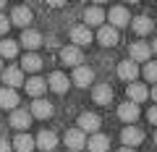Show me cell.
<instances>
[{
  "instance_id": "1",
  "label": "cell",
  "mask_w": 157,
  "mask_h": 152,
  "mask_svg": "<svg viewBox=\"0 0 157 152\" xmlns=\"http://www.w3.org/2000/svg\"><path fill=\"white\" fill-rule=\"evenodd\" d=\"M107 18H110V26H113V29H123V26H128V24L134 21V18L128 16V8H123V6H115V8H110Z\"/></svg>"
},
{
  "instance_id": "2",
  "label": "cell",
  "mask_w": 157,
  "mask_h": 152,
  "mask_svg": "<svg viewBox=\"0 0 157 152\" xmlns=\"http://www.w3.org/2000/svg\"><path fill=\"white\" fill-rule=\"evenodd\" d=\"M63 142H66V147H68L71 152H78V150H84V147L89 144L81 129H71V131H66V139H63Z\"/></svg>"
},
{
  "instance_id": "3",
  "label": "cell",
  "mask_w": 157,
  "mask_h": 152,
  "mask_svg": "<svg viewBox=\"0 0 157 152\" xmlns=\"http://www.w3.org/2000/svg\"><path fill=\"white\" fill-rule=\"evenodd\" d=\"M78 129L84 131H89L92 136L94 134H100V115H97V113H81V115H78Z\"/></svg>"
},
{
  "instance_id": "4",
  "label": "cell",
  "mask_w": 157,
  "mask_h": 152,
  "mask_svg": "<svg viewBox=\"0 0 157 152\" xmlns=\"http://www.w3.org/2000/svg\"><path fill=\"white\" fill-rule=\"evenodd\" d=\"M118 76H121L123 81L136 84V79H139V66H136L134 60H121L118 63Z\"/></svg>"
},
{
  "instance_id": "5",
  "label": "cell",
  "mask_w": 157,
  "mask_h": 152,
  "mask_svg": "<svg viewBox=\"0 0 157 152\" xmlns=\"http://www.w3.org/2000/svg\"><path fill=\"white\" fill-rule=\"evenodd\" d=\"M121 139H123V144L128 147V150H134L136 144L144 142V134H141V129H136V126H126V129L121 131Z\"/></svg>"
},
{
  "instance_id": "6",
  "label": "cell",
  "mask_w": 157,
  "mask_h": 152,
  "mask_svg": "<svg viewBox=\"0 0 157 152\" xmlns=\"http://www.w3.org/2000/svg\"><path fill=\"white\" fill-rule=\"evenodd\" d=\"M71 81H73L76 87H89L92 81H94V71H92L89 66H78V68H73Z\"/></svg>"
},
{
  "instance_id": "7",
  "label": "cell",
  "mask_w": 157,
  "mask_h": 152,
  "mask_svg": "<svg viewBox=\"0 0 157 152\" xmlns=\"http://www.w3.org/2000/svg\"><path fill=\"white\" fill-rule=\"evenodd\" d=\"M68 84H71L68 76H66V73H60V71L50 73V79H47V87H50L55 95H66V92H68Z\"/></svg>"
},
{
  "instance_id": "8",
  "label": "cell",
  "mask_w": 157,
  "mask_h": 152,
  "mask_svg": "<svg viewBox=\"0 0 157 152\" xmlns=\"http://www.w3.org/2000/svg\"><path fill=\"white\" fill-rule=\"evenodd\" d=\"M60 60L66 63V66L78 68V66H81V60H84V55H81V50H78L76 45H71V47H63V50H60Z\"/></svg>"
},
{
  "instance_id": "9",
  "label": "cell",
  "mask_w": 157,
  "mask_h": 152,
  "mask_svg": "<svg viewBox=\"0 0 157 152\" xmlns=\"http://www.w3.org/2000/svg\"><path fill=\"white\" fill-rule=\"evenodd\" d=\"M3 81H6L8 89H16V87L26 84V79H24V71H21V68H6V71H3Z\"/></svg>"
},
{
  "instance_id": "10",
  "label": "cell",
  "mask_w": 157,
  "mask_h": 152,
  "mask_svg": "<svg viewBox=\"0 0 157 152\" xmlns=\"http://www.w3.org/2000/svg\"><path fill=\"white\" fill-rule=\"evenodd\" d=\"M118 118L123 121V123H134V121L139 118V105H136V102H121Z\"/></svg>"
},
{
  "instance_id": "11",
  "label": "cell",
  "mask_w": 157,
  "mask_h": 152,
  "mask_svg": "<svg viewBox=\"0 0 157 152\" xmlns=\"http://www.w3.org/2000/svg\"><path fill=\"white\" fill-rule=\"evenodd\" d=\"M11 21L26 32V26L32 24V11H29L26 6H16V8H13V13H11Z\"/></svg>"
},
{
  "instance_id": "12",
  "label": "cell",
  "mask_w": 157,
  "mask_h": 152,
  "mask_svg": "<svg viewBox=\"0 0 157 152\" xmlns=\"http://www.w3.org/2000/svg\"><path fill=\"white\" fill-rule=\"evenodd\" d=\"M71 40H73V45H76V47H84V45H89L94 37H92L89 26L84 24V26H73L71 29Z\"/></svg>"
},
{
  "instance_id": "13",
  "label": "cell",
  "mask_w": 157,
  "mask_h": 152,
  "mask_svg": "<svg viewBox=\"0 0 157 152\" xmlns=\"http://www.w3.org/2000/svg\"><path fill=\"white\" fill-rule=\"evenodd\" d=\"M18 92L8 89V87H0V107H8V110H18Z\"/></svg>"
},
{
  "instance_id": "14",
  "label": "cell",
  "mask_w": 157,
  "mask_h": 152,
  "mask_svg": "<svg viewBox=\"0 0 157 152\" xmlns=\"http://www.w3.org/2000/svg\"><path fill=\"white\" fill-rule=\"evenodd\" d=\"M37 147L39 150H45V152H52L58 147V136H55V131H39V136H37Z\"/></svg>"
},
{
  "instance_id": "15",
  "label": "cell",
  "mask_w": 157,
  "mask_h": 152,
  "mask_svg": "<svg viewBox=\"0 0 157 152\" xmlns=\"http://www.w3.org/2000/svg\"><path fill=\"white\" fill-rule=\"evenodd\" d=\"M105 11H102L100 6H92V8H86V13H84V21H86V26H100L102 29V21H105Z\"/></svg>"
},
{
  "instance_id": "16",
  "label": "cell",
  "mask_w": 157,
  "mask_h": 152,
  "mask_svg": "<svg viewBox=\"0 0 157 152\" xmlns=\"http://www.w3.org/2000/svg\"><path fill=\"white\" fill-rule=\"evenodd\" d=\"M92 100H94L97 105H110L113 102V89L107 84H97L94 89H92Z\"/></svg>"
},
{
  "instance_id": "17",
  "label": "cell",
  "mask_w": 157,
  "mask_h": 152,
  "mask_svg": "<svg viewBox=\"0 0 157 152\" xmlns=\"http://www.w3.org/2000/svg\"><path fill=\"white\" fill-rule=\"evenodd\" d=\"M26 92L29 95L34 97V100H39V95H42V92L47 89V79H39V76H32V79H26Z\"/></svg>"
},
{
  "instance_id": "18",
  "label": "cell",
  "mask_w": 157,
  "mask_h": 152,
  "mask_svg": "<svg viewBox=\"0 0 157 152\" xmlns=\"http://www.w3.org/2000/svg\"><path fill=\"white\" fill-rule=\"evenodd\" d=\"M32 115L34 118H50L52 115V102H47V100H34L32 102Z\"/></svg>"
},
{
  "instance_id": "19",
  "label": "cell",
  "mask_w": 157,
  "mask_h": 152,
  "mask_svg": "<svg viewBox=\"0 0 157 152\" xmlns=\"http://www.w3.org/2000/svg\"><path fill=\"white\" fill-rule=\"evenodd\" d=\"M149 95L152 92L147 89L144 84H139V81H136V84H128V102H136V105H139V102H144Z\"/></svg>"
},
{
  "instance_id": "20",
  "label": "cell",
  "mask_w": 157,
  "mask_h": 152,
  "mask_svg": "<svg viewBox=\"0 0 157 152\" xmlns=\"http://www.w3.org/2000/svg\"><path fill=\"white\" fill-rule=\"evenodd\" d=\"M97 40H100V45H105V47L118 45V29H113V26H102L100 32H97Z\"/></svg>"
},
{
  "instance_id": "21",
  "label": "cell",
  "mask_w": 157,
  "mask_h": 152,
  "mask_svg": "<svg viewBox=\"0 0 157 152\" xmlns=\"http://www.w3.org/2000/svg\"><path fill=\"white\" fill-rule=\"evenodd\" d=\"M131 60H149V55H152V47L147 45V42H134V45H131Z\"/></svg>"
},
{
  "instance_id": "22",
  "label": "cell",
  "mask_w": 157,
  "mask_h": 152,
  "mask_svg": "<svg viewBox=\"0 0 157 152\" xmlns=\"http://www.w3.org/2000/svg\"><path fill=\"white\" fill-rule=\"evenodd\" d=\"M8 123H11L13 129H29V123H32V113H26V110H13Z\"/></svg>"
},
{
  "instance_id": "23",
  "label": "cell",
  "mask_w": 157,
  "mask_h": 152,
  "mask_svg": "<svg viewBox=\"0 0 157 152\" xmlns=\"http://www.w3.org/2000/svg\"><path fill=\"white\" fill-rule=\"evenodd\" d=\"M21 45L26 47V50H37V47L42 45V34L34 32V29H26V32L21 34Z\"/></svg>"
},
{
  "instance_id": "24",
  "label": "cell",
  "mask_w": 157,
  "mask_h": 152,
  "mask_svg": "<svg viewBox=\"0 0 157 152\" xmlns=\"http://www.w3.org/2000/svg\"><path fill=\"white\" fill-rule=\"evenodd\" d=\"M34 147H37V139H32L29 134H18L13 139V150L16 152H32Z\"/></svg>"
},
{
  "instance_id": "25",
  "label": "cell",
  "mask_w": 157,
  "mask_h": 152,
  "mask_svg": "<svg viewBox=\"0 0 157 152\" xmlns=\"http://www.w3.org/2000/svg\"><path fill=\"white\" fill-rule=\"evenodd\" d=\"M89 152H107L110 150V139H107L105 134H94V136H89Z\"/></svg>"
},
{
  "instance_id": "26",
  "label": "cell",
  "mask_w": 157,
  "mask_h": 152,
  "mask_svg": "<svg viewBox=\"0 0 157 152\" xmlns=\"http://www.w3.org/2000/svg\"><path fill=\"white\" fill-rule=\"evenodd\" d=\"M131 26H134V32L139 34V37H144V34L152 32V26H155V24H152L149 16H136L134 21H131Z\"/></svg>"
},
{
  "instance_id": "27",
  "label": "cell",
  "mask_w": 157,
  "mask_h": 152,
  "mask_svg": "<svg viewBox=\"0 0 157 152\" xmlns=\"http://www.w3.org/2000/svg\"><path fill=\"white\" fill-rule=\"evenodd\" d=\"M42 68V58L37 55V53H26L24 55V60H21V71H39Z\"/></svg>"
},
{
  "instance_id": "28",
  "label": "cell",
  "mask_w": 157,
  "mask_h": 152,
  "mask_svg": "<svg viewBox=\"0 0 157 152\" xmlns=\"http://www.w3.org/2000/svg\"><path fill=\"white\" fill-rule=\"evenodd\" d=\"M16 53H18V45H16L13 40H3V42H0V55L16 58Z\"/></svg>"
},
{
  "instance_id": "29",
  "label": "cell",
  "mask_w": 157,
  "mask_h": 152,
  "mask_svg": "<svg viewBox=\"0 0 157 152\" xmlns=\"http://www.w3.org/2000/svg\"><path fill=\"white\" fill-rule=\"evenodd\" d=\"M144 79L147 81H157V60H149L144 66Z\"/></svg>"
},
{
  "instance_id": "30",
  "label": "cell",
  "mask_w": 157,
  "mask_h": 152,
  "mask_svg": "<svg viewBox=\"0 0 157 152\" xmlns=\"http://www.w3.org/2000/svg\"><path fill=\"white\" fill-rule=\"evenodd\" d=\"M8 29H11V21L6 16H0V34H8Z\"/></svg>"
},
{
  "instance_id": "31",
  "label": "cell",
  "mask_w": 157,
  "mask_h": 152,
  "mask_svg": "<svg viewBox=\"0 0 157 152\" xmlns=\"http://www.w3.org/2000/svg\"><path fill=\"white\" fill-rule=\"evenodd\" d=\"M147 118H149V123H155V126H157V105L152 107L149 113H147Z\"/></svg>"
},
{
  "instance_id": "32",
  "label": "cell",
  "mask_w": 157,
  "mask_h": 152,
  "mask_svg": "<svg viewBox=\"0 0 157 152\" xmlns=\"http://www.w3.org/2000/svg\"><path fill=\"white\" fill-rule=\"evenodd\" d=\"M11 150H13V147H11V144H8V142H6V139H0V152H11Z\"/></svg>"
},
{
  "instance_id": "33",
  "label": "cell",
  "mask_w": 157,
  "mask_h": 152,
  "mask_svg": "<svg viewBox=\"0 0 157 152\" xmlns=\"http://www.w3.org/2000/svg\"><path fill=\"white\" fill-rule=\"evenodd\" d=\"M152 100H155V102H157V84H155V87H152Z\"/></svg>"
},
{
  "instance_id": "34",
  "label": "cell",
  "mask_w": 157,
  "mask_h": 152,
  "mask_svg": "<svg viewBox=\"0 0 157 152\" xmlns=\"http://www.w3.org/2000/svg\"><path fill=\"white\" fill-rule=\"evenodd\" d=\"M152 53H155V55H157V40H155V45H152Z\"/></svg>"
},
{
  "instance_id": "35",
  "label": "cell",
  "mask_w": 157,
  "mask_h": 152,
  "mask_svg": "<svg viewBox=\"0 0 157 152\" xmlns=\"http://www.w3.org/2000/svg\"><path fill=\"white\" fill-rule=\"evenodd\" d=\"M118 152H134V150H128V147H123V150H118Z\"/></svg>"
},
{
  "instance_id": "36",
  "label": "cell",
  "mask_w": 157,
  "mask_h": 152,
  "mask_svg": "<svg viewBox=\"0 0 157 152\" xmlns=\"http://www.w3.org/2000/svg\"><path fill=\"white\" fill-rule=\"evenodd\" d=\"M3 6H6V3H3V0H0V11H3Z\"/></svg>"
},
{
  "instance_id": "37",
  "label": "cell",
  "mask_w": 157,
  "mask_h": 152,
  "mask_svg": "<svg viewBox=\"0 0 157 152\" xmlns=\"http://www.w3.org/2000/svg\"><path fill=\"white\" fill-rule=\"evenodd\" d=\"M0 73H3V60H0Z\"/></svg>"
},
{
  "instance_id": "38",
  "label": "cell",
  "mask_w": 157,
  "mask_h": 152,
  "mask_svg": "<svg viewBox=\"0 0 157 152\" xmlns=\"http://www.w3.org/2000/svg\"><path fill=\"white\" fill-rule=\"evenodd\" d=\"M155 144H157V134H155Z\"/></svg>"
}]
</instances>
